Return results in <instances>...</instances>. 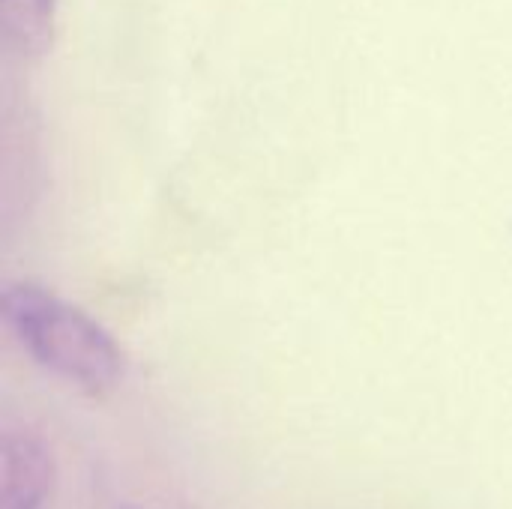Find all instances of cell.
<instances>
[{
    "instance_id": "6da1fadb",
    "label": "cell",
    "mask_w": 512,
    "mask_h": 509,
    "mask_svg": "<svg viewBox=\"0 0 512 509\" xmlns=\"http://www.w3.org/2000/svg\"><path fill=\"white\" fill-rule=\"evenodd\" d=\"M0 312L24 351L48 372L87 396H108L126 375V354L114 336L54 291L9 282Z\"/></svg>"
},
{
    "instance_id": "7a4b0ae2",
    "label": "cell",
    "mask_w": 512,
    "mask_h": 509,
    "mask_svg": "<svg viewBox=\"0 0 512 509\" xmlns=\"http://www.w3.org/2000/svg\"><path fill=\"white\" fill-rule=\"evenodd\" d=\"M0 509H39L51 489V453L30 432H6L0 447Z\"/></svg>"
},
{
    "instance_id": "3957f363",
    "label": "cell",
    "mask_w": 512,
    "mask_h": 509,
    "mask_svg": "<svg viewBox=\"0 0 512 509\" xmlns=\"http://www.w3.org/2000/svg\"><path fill=\"white\" fill-rule=\"evenodd\" d=\"M57 0H0V30L12 54L42 57L54 42Z\"/></svg>"
}]
</instances>
